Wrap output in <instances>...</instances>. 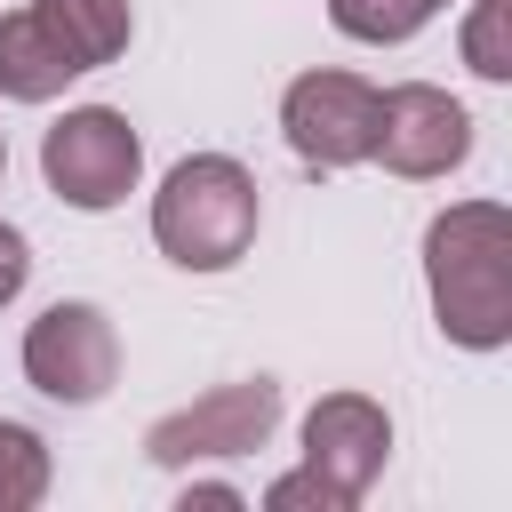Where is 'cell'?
Here are the masks:
<instances>
[{
  "mask_svg": "<svg viewBox=\"0 0 512 512\" xmlns=\"http://www.w3.org/2000/svg\"><path fill=\"white\" fill-rule=\"evenodd\" d=\"M424 280L448 344L496 352L512 336V216L496 200H456L424 232Z\"/></svg>",
  "mask_w": 512,
  "mask_h": 512,
  "instance_id": "1",
  "label": "cell"
},
{
  "mask_svg": "<svg viewBox=\"0 0 512 512\" xmlns=\"http://www.w3.org/2000/svg\"><path fill=\"white\" fill-rule=\"evenodd\" d=\"M128 48V0H32L0 16V96L48 104L64 80Z\"/></svg>",
  "mask_w": 512,
  "mask_h": 512,
  "instance_id": "2",
  "label": "cell"
},
{
  "mask_svg": "<svg viewBox=\"0 0 512 512\" xmlns=\"http://www.w3.org/2000/svg\"><path fill=\"white\" fill-rule=\"evenodd\" d=\"M152 240L184 264V272H224L248 256L256 240V176L224 152H192L168 168V184L152 192Z\"/></svg>",
  "mask_w": 512,
  "mask_h": 512,
  "instance_id": "3",
  "label": "cell"
},
{
  "mask_svg": "<svg viewBox=\"0 0 512 512\" xmlns=\"http://www.w3.org/2000/svg\"><path fill=\"white\" fill-rule=\"evenodd\" d=\"M136 168H144V144H136V128H128L120 112H104V104H80V112H64V120L40 136V176H48V192L72 200V208H120V200L136 192Z\"/></svg>",
  "mask_w": 512,
  "mask_h": 512,
  "instance_id": "4",
  "label": "cell"
},
{
  "mask_svg": "<svg viewBox=\"0 0 512 512\" xmlns=\"http://www.w3.org/2000/svg\"><path fill=\"white\" fill-rule=\"evenodd\" d=\"M280 424V384L272 376H240V384H216L200 392L192 408H168L152 432H144V456L184 472V464H208V456H248L264 448Z\"/></svg>",
  "mask_w": 512,
  "mask_h": 512,
  "instance_id": "5",
  "label": "cell"
},
{
  "mask_svg": "<svg viewBox=\"0 0 512 512\" xmlns=\"http://www.w3.org/2000/svg\"><path fill=\"white\" fill-rule=\"evenodd\" d=\"M24 376H32L48 400H64V408L104 400L112 376H120V336H112V320H104L96 304H48V312L24 328Z\"/></svg>",
  "mask_w": 512,
  "mask_h": 512,
  "instance_id": "6",
  "label": "cell"
},
{
  "mask_svg": "<svg viewBox=\"0 0 512 512\" xmlns=\"http://www.w3.org/2000/svg\"><path fill=\"white\" fill-rule=\"evenodd\" d=\"M280 128L304 168H360L376 152V88L352 72H304L280 104Z\"/></svg>",
  "mask_w": 512,
  "mask_h": 512,
  "instance_id": "7",
  "label": "cell"
},
{
  "mask_svg": "<svg viewBox=\"0 0 512 512\" xmlns=\"http://www.w3.org/2000/svg\"><path fill=\"white\" fill-rule=\"evenodd\" d=\"M472 152V112L432 88V80H400L376 96V152L392 176H448L456 160Z\"/></svg>",
  "mask_w": 512,
  "mask_h": 512,
  "instance_id": "8",
  "label": "cell"
},
{
  "mask_svg": "<svg viewBox=\"0 0 512 512\" xmlns=\"http://www.w3.org/2000/svg\"><path fill=\"white\" fill-rule=\"evenodd\" d=\"M384 456H392V416L368 392H328L304 416V472H320L344 504L368 496V480L384 472Z\"/></svg>",
  "mask_w": 512,
  "mask_h": 512,
  "instance_id": "9",
  "label": "cell"
},
{
  "mask_svg": "<svg viewBox=\"0 0 512 512\" xmlns=\"http://www.w3.org/2000/svg\"><path fill=\"white\" fill-rule=\"evenodd\" d=\"M40 496H48V440L0 416V512H32Z\"/></svg>",
  "mask_w": 512,
  "mask_h": 512,
  "instance_id": "10",
  "label": "cell"
},
{
  "mask_svg": "<svg viewBox=\"0 0 512 512\" xmlns=\"http://www.w3.org/2000/svg\"><path fill=\"white\" fill-rule=\"evenodd\" d=\"M464 64L480 80H512V0H472V16H464Z\"/></svg>",
  "mask_w": 512,
  "mask_h": 512,
  "instance_id": "11",
  "label": "cell"
},
{
  "mask_svg": "<svg viewBox=\"0 0 512 512\" xmlns=\"http://www.w3.org/2000/svg\"><path fill=\"white\" fill-rule=\"evenodd\" d=\"M328 16H336V32H352V40H408L424 16H432V0H328Z\"/></svg>",
  "mask_w": 512,
  "mask_h": 512,
  "instance_id": "12",
  "label": "cell"
},
{
  "mask_svg": "<svg viewBox=\"0 0 512 512\" xmlns=\"http://www.w3.org/2000/svg\"><path fill=\"white\" fill-rule=\"evenodd\" d=\"M264 504H272V512H352L320 472H288V480H272V488H264Z\"/></svg>",
  "mask_w": 512,
  "mask_h": 512,
  "instance_id": "13",
  "label": "cell"
},
{
  "mask_svg": "<svg viewBox=\"0 0 512 512\" xmlns=\"http://www.w3.org/2000/svg\"><path fill=\"white\" fill-rule=\"evenodd\" d=\"M24 272H32V248H24V232H16V224H0V304L24 288Z\"/></svg>",
  "mask_w": 512,
  "mask_h": 512,
  "instance_id": "14",
  "label": "cell"
},
{
  "mask_svg": "<svg viewBox=\"0 0 512 512\" xmlns=\"http://www.w3.org/2000/svg\"><path fill=\"white\" fill-rule=\"evenodd\" d=\"M184 504H240L232 488H216V480H200V488H184Z\"/></svg>",
  "mask_w": 512,
  "mask_h": 512,
  "instance_id": "15",
  "label": "cell"
},
{
  "mask_svg": "<svg viewBox=\"0 0 512 512\" xmlns=\"http://www.w3.org/2000/svg\"><path fill=\"white\" fill-rule=\"evenodd\" d=\"M0 168H8V136H0Z\"/></svg>",
  "mask_w": 512,
  "mask_h": 512,
  "instance_id": "16",
  "label": "cell"
},
{
  "mask_svg": "<svg viewBox=\"0 0 512 512\" xmlns=\"http://www.w3.org/2000/svg\"><path fill=\"white\" fill-rule=\"evenodd\" d=\"M432 8H448V0H432Z\"/></svg>",
  "mask_w": 512,
  "mask_h": 512,
  "instance_id": "17",
  "label": "cell"
}]
</instances>
